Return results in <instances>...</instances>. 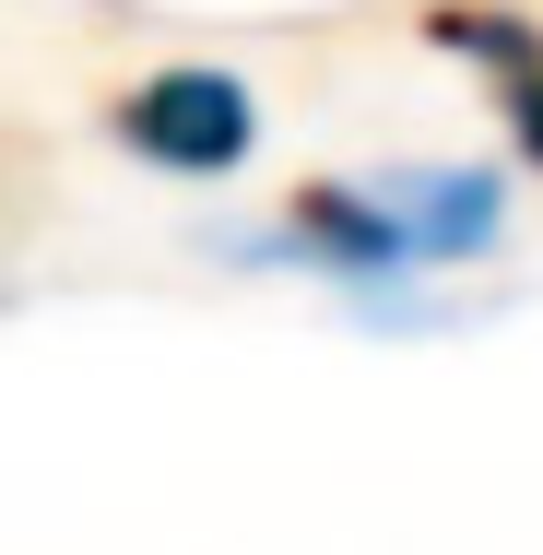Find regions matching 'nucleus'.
Listing matches in <instances>:
<instances>
[{"instance_id": "2", "label": "nucleus", "mask_w": 543, "mask_h": 555, "mask_svg": "<svg viewBox=\"0 0 543 555\" xmlns=\"http://www.w3.org/2000/svg\"><path fill=\"white\" fill-rule=\"evenodd\" d=\"M390 214L414 236V260H461V248H484L496 236V178H390Z\"/></svg>"}, {"instance_id": "1", "label": "nucleus", "mask_w": 543, "mask_h": 555, "mask_svg": "<svg viewBox=\"0 0 543 555\" xmlns=\"http://www.w3.org/2000/svg\"><path fill=\"white\" fill-rule=\"evenodd\" d=\"M107 130L142 166H166V178H224V166L260 142V107H248L236 72H190V60H178V72H142L107 107Z\"/></svg>"}, {"instance_id": "3", "label": "nucleus", "mask_w": 543, "mask_h": 555, "mask_svg": "<svg viewBox=\"0 0 543 555\" xmlns=\"http://www.w3.org/2000/svg\"><path fill=\"white\" fill-rule=\"evenodd\" d=\"M496 83H508V130H520V154L543 166V36L508 48V72H496Z\"/></svg>"}]
</instances>
